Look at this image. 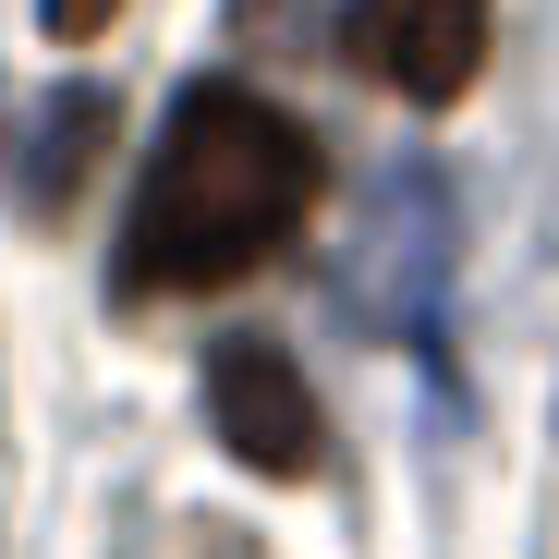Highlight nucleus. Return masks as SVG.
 I'll return each instance as SVG.
<instances>
[{"mask_svg":"<svg viewBox=\"0 0 559 559\" xmlns=\"http://www.w3.org/2000/svg\"><path fill=\"white\" fill-rule=\"evenodd\" d=\"M317 195V146L293 110L243 98V85H182V110L134 182V219H122V293H207V280H243L255 255H280L305 231Z\"/></svg>","mask_w":559,"mask_h":559,"instance_id":"obj_1","label":"nucleus"},{"mask_svg":"<svg viewBox=\"0 0 559 559\" xmlns=\"http://www.w3.org/2000/svg\"><path fill=\"white\" fill-rule=\"evenodd\" d=\"M207 426L231 438V462H255V475H305L317 462V402H305L280 341H219L207 353Z\"/></svg>","mask_w":559,"mask_h":559,"instance_id":"obj_4","label":"nucleus"},{"mask_svg":"<svg viewBox=\"0 0 559 559\" xmlns=\"http://www.w3.org/2000/svg\"><path fill=\"white\" fill-rule=\"evenodd\" d=\"M98 146H110V98H98V85H49L37 110H0V158L25 170V195H37V207H61Z\"/></svg>","mask_w":559,"mask_h":559,"instance_id":"obj_5","label":"nucleus"},{"mask_svg":"<svg viewBox=\"0 0 559 559\" xmlns=\"http://www.w3.org/2000/svg\"><path fill=\"white\" fill-rule=\"evenodd\" d=\"M341 49H353V73H378V85H402V98L438 110L487 61V0H353Z\"/></svg>","mask_w":559,"mask_h":559,"instance_id":"obj_3","label":"nucleus"},{"mask_svg":"<svg viewBox=\"0 0 559 559\" xmlns=\"http://www.w3.org/2000/svg\"><path fill=\"white\" fill-rule=\"evenodd\" d=\"M438 280H450V207H438L426 170H390L378 207H365L353 243H341V317L353 329H426Z\"/></svg>","mask_w":559,"mask_h":559,"instance_id":"obj_2","label":"nucleus"},{"mask_svg":"<svg viewBox=\"0 0 559 559\" xmlns=\"http://www.w3.org/2000/svg\"><path fill=\"white\" fill-rule=\"evenodd\" d=\"M110 13H122V0H37V25H49V37H98Z\"/></svg>","mask_w":559,"mask_h":559,"instance_id":"obj_6","label":"nucleus"}]
</instances>
